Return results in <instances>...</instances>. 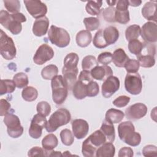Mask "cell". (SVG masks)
Returning a JSON list of instances; mask_svg holds the SVG:
<instances>
[{
    "label": "cell",
    "instance_id": "6da1fadb",
    "mask_svg": "<svg viewBox=\"0 0 157 157\" xmlns=\"http://www.w3.org/2000/svg\"><path fill=\"white\" fill-rule=\"evenodd\" d=\"M118 136L125 144L137 147L141 142L140 134L135 131V128L131 121H124L120 123L118 126Z\"/></svg>",
    "mask_w": 157,
    "mask_h": 157
},
{
    "label": "cell",
    "instance_id": "7a4b0ae2",
    "mask_svg": "<svg viewBox=\"0 0 157 157\" xmlns=\"http://www.w3.org/2000/svg\"><path fill=\"white\" fill-rule=\"evenodd\" d=\"M71 119V115L69 111L65 108H60L52 114L45 128L48 132H54L59 127L67 124Z\"/></svg>",
    "mask_w": 157,
    "mask_h": 157
},
{
    "label": "cell",
    "instance_id": "3957f363",
    "mask_svg": "<svg viewBox=\"0 0 157 157\" xmlns=\"http://www.w3.org/2000/svg\"><path fill=\"white\" fill-rule=\"evenodd\" d=\"M51 80L52 99L56 104L61 105L66 101L67 98L68 89L64 83L62 75H57Z\"/></svg>",
    "mask_w": 157,
    "mask_h": 157
},
{
    "label": "cell",
    "instance_id": "277c9868",
    "mask_svg": "<svg viewBox=\"0 0 157 157\" xmlns=\"http://www.w3.org/2000/svg\"><path fill=\"white\" fill-rule=\"evenodd\" d=\"M48 37L52 44L59 47H67L70 43V36L68 32L61 28L52 25L48 32Z\"/></svg>",
    "mask_w": 157,
    "mask_h": 157
},
{
    "label": "cell",
    "instance_id": "5b68a950",
    "mask_svg": "<svg viewBox=\"0 0 157 157\" xmlns=\"http://www.w3.org/2000/svg\"><path fill=\"white\" fill-rule=\"evenodd\" d=\"M0 53L6 60H11L15 58L17 50L13 39L1 29Z\"/></svg>",
    "mask_w": 157,
    "mask_h": 157
},
{
    "label": "cell",
    "instance_id": "8992f818",
    "mask_svg": "<svg viewBox=\"0 0 157 157\" xmlns=\"http://www.w3.org/2000/svg\"><path fill=\"white\" fill-rule=\"evenodd\" d=\"M4 123L7 126L8 135L12 138H18L23 132V128L21 126L19 118L12 113H7L4 118Z\"/></svg>",
    "mask_w": 157,
    "mask_h": 157
},
{
    "label": "cell",
    "instance_id": "52a82bcc",
    "mask_svg": "<svg viewBox=\"0 0 157 157\" xmlns=\"http://www.w3.org/2000/svg\"><path fill=\"white\" fill-rule=\"evenodd\" d=\"M0 23L2 26L9 30L12 34L17 35L22 30L20 22L13 18L9 12L1 10L0 12Z\"/></svg>",
    "mask_w": 157,
    "mask_h": 157
},
{
    "label": "cell",
    "instance_id": "ba28073f",
    "mask_svg": "<svg viewBox=\"0 0 157 157\" xmlns=\"http://www.w3.org/2000/svg\"><path fill=\"white\" fill-rule=\"evenodd\" d=\"M124 88L132 95L139 94L142 89V81L139 74L128 73L124 79Z\"/></svg>",
    "mask_w": 157,
    "mask_h": 157
},
{
    "label": "cell",
    "instance_id": "9c48e42d",
    "mask_svg": "<svg viewBox=\"0 0 157 157\" xmlns=\"http://www.w3.org/2000/svg\"><path fill=\"white\" fill-rule=\"evenodd\" d=\"M28 12L34 18H39L47 12L46 4L39 0H25L23 1Z\"/></svg>",
    "mask_w": 157,
    "mask_h": 157
},
{
    "label": "cell",
    "instance_id": "30bf717a",
    "mask_svg": "<svg viewBox=\"0 0 157 157\" xmlns=\"http://www.w3.org/2000/svg\"><path fill=\"white\" fill-rule=\"evenodd\" d=\"M45 117L37 113L34 115L29 128V134L33 139H39L42 133V129L45 128L47 124Z\"/></svg>",
    "mask_w": 157,
    "mask_h": 157
},
{
    "label": "cell",
    "instance_id": "8fae6325",
    "mask_svg": "<svg viewBox=\"0 0 157 157\" xmlns=\"http://www.w3.org/2000/svg\"><path fill=\"white\" fill-rule=\"evenodd\" d=\"M54 54L53 48L47 44H44L40 45L36 50L33 56V61L37 65H42L52 59Z\"/></svg>",
    "mask_w": 157,
    "mask_h": 157
},
{
    "label": "cell",
    "instance_id": "7c38bea8",
    "mask_svg": "<svg viewBox=\"0 0 157 157\" xmlns=\"http://www.w3.org/2000/svg\"><path fill=\"white\" fill-rule=\"evenodd\" d=\"M140 34L146 43H155L157 41L156 23L153 21L146 22L140 28Z\"/></svg>",
    "mask_w": 157,
    "mask_h": 157
},
{
    "label": "cell",
    "instance_id": "4fadbf2b",
    "mask_svg": "<svg viewBox=\"0 0 157 157\" xmlns=\"http://www.w3.org/2000/svg\"><path fill=\"white\" fill-rule=\"evenodd\" d=\"M120 80L115 76H110L103 82L101 87L102 94L105 98H109L120 88Z\"/></svg>",
    "mask_w": 157,
    "mask_h": 157
},
{
    "label": "cell",
    "instance_id": "5bb4252c",
    "mask_svg": "<svg viewBox=\"0 0 157 157\" xmlns=\"http://www.w3.org/2000/svg\"><path fill=\"white\" fill-rule=\"evenodd\" d=\"M147 107L143 103H136L126 109V118L131 120H137L143 118L147 113Z\"/></svg>",
    "mask_w": 157,
    "mask_h": 157
},
{
    "label": "cell",
    "instance_id": "9a60e30c",
    "mask_svg": "<svg viewBox=\"0 0 157 157\" xmlns=\"http://www.w3.org/2000/svg\"><path fill=\"white\" fill-rule=\"evenodd\" d=\"M73 134L77 139L85 137L89 131V124L83 119H75L72 121Z\"/></svg>",
    "mask_w": 157,
    "mask_h": 157
},
{
    "label": "cell",
    "instance_id": "2e32d148",
    "mask_svg": "<svg viewBox=\"0 0 157 157\" xmlns=\"http://www.w3.org/2000/svg\"><path fill=\"white\" fill-rule=\"evenodd\" d=\"M79 58L75 53H69L64 58V66L62 69V72H78L77 64Z\"/></svg>",
    "mask_w": 157,
    "mask_h": 157
},
{
    "label": "cell",
    "instance_id": "e0dca14e",
    "mask_svg": "<svg viewBox=\"0 0 157 157\" xmlns=\"http://www.w3.org/2000/svg\"><path fill=\"white\" fill-rule=\"evenodd\" d=\"M91 75L93 79L98 80H105L112 76L113 71L111 67L107 65L97 66L90 71Z\"/></svg>",
    "mask_w": 157,
    "mask_h": 157
},
{
    "label": "cell",
    "instance_id": "ac0fdd59",
    "mask_svg": "<svg viewBox=\"0 0 157 157\" xmlns=\"http://www.w3.org/2000/svg\"><path fill=\"white\" fill-rule=\"evenodd\" d=\"M49 26V20L44 16L35 20L33 26V33L37 36L40 37L46 34Z\"/></svg>",
    "mask_w": 157,
    "mask_h": 157
},
{
    "label": "cell",
    "instance_id": "d6986e66",
    "mask_svg": "<svg viewBox=\"0 0 157 157\" xmlns=\"http://www.w3.org/2000/svg\"><path fill=\"white\" fill-rule=\"evenodd\" d=\"M143 17L149 21L156 23V1H150L146 2L142 9Z\"/></svg>",
    "mask_w": 157,
    "mask_h": 157
},
{
    "label": "cell",
    "instance_id": "ffe728a7",
    "mask_svg": "<svg viewBox=\"0 0 157 157\" xmlns=\"http://www.w3.org/2000/svg\"><path fill=\"white\" fill-rule=\"evenodd\" d=\"M115 153V148L112 142H105L98 148L95 156L96 157H113Z\"/></svg>",
    "mask_w": 157,
    "mask_h": 157
},
{
    "label": "cell",
    "instance_id": "44dd1931",
    "mask_svg": "<svg viewBox=\"0 0 157 157\" xmlns=\"http://www.w3.org/2000/svg\"><path fill=\"white\" fill-rule=\"evenodd\" d=\"M103 36L108 45L115 44L119 38V31L114 26H109L103 30Z\"/></svg>",
    "mask_w": 157,
    "mask_h": 157
},
{
    "label": "cell",
    "instance_id": "7402d4cb",
    "mask_svg": "<svg viewBox=\"0 0 157 157\" xmlns=\"http://www.w3.org/2000/svg\"><path fill=\"white\" fill-rule=\"evenodd\" d=\"M129 59L124 50L121 48L115 50L112 54V61L118 67H124Z\"/></svg>",
    "mask_w": 157,
    "mask_h": 157
},
{
    "label": "cell",
    "instance_id": "603a6c76",
    "mask_svg": "<svg viewBox=\"0 0 157 157\" xmlns=\"http://www.w3.org/2000/svg\"><path fill=\"white\" fill-rule=\"evenodd\" d=\"M58 140L56 136L53 134H48L45 136L42 140V145L45 150V156L46 153L53 150L57 147Z\"/></svg>",
    "mask_w": 157,
    "mask_h": 157
},
{
    "label": "cell",
    "instance_id": "cb8c5ba5",
    "mask_svg": "<svg viewBox=\"0 0 157 157\" xmlns=\"http://www.w3.org/2000/svg\"><path fill=\"white\" fill-rule=\"evenodd\" d=\"M124 113L123 111L115 109H110L105 113V120L112 124L121 122L123 119Z\"/></svg>",
    "mask_w": 157,
    "mask_h": 157
},
{
    "label": "cell",
    "instance_id": "d4e9b609",
    "mask_svg": "<svg viewBox=\"0 0 157 157\" xmlns=\"http://www.w3.org/2000/svg\"><path fill=\"white\" fill-rule=\"evenodd\" d=\"M92 40L91 33L87 30H81L77 33L75 37L77 44L80 47H86L88 46Z\"/></svg>",
    "mask_w": 157,
    "mask_h": 157
},
{
    "label": "cell",
    "instance_id": "484cf974",
    "mask_svg": "<svg viewBox=\"0 0 157 157\" xmlns=\"http://www.w3.org/2000/svg\"><path fill=\"white\" fill-rule=\"evenodd\" d=\"M100 130L105 135L107 142H113L115 140V133L113 124L104 120L102 123Z\"/></svg>",
    "mask_w": 157,
    "mask_h": 157
},
{
    "label": "cell",
    "instance_id": "4316f807",
    "mask_svg": "<svg viewBox=\"0 0 157 157\" xmlns=\"http://www.w3.org/2000/svg\"><path fill=\"white\" fill-rule=\"evenodd\" d=\"M72 93L74 96L77 99L81 100L85 99L87 96L86 83L78 80L72 88Z\"/></svg>",
    "mask_w": 157,
    "mask_h": 157
},
{
    "label": "cell",
    "instance_id": "83f0119b",
    "mask_svg": "<svg viewBox=\"0 0 157 157\" xmlns=\"http://www.w3.org/2000/svg\"><path fill=\"white\" fill-rule=\"evenodd\" d=\"M88 139L93 146L97 148V149L101 145L107 142V139L105 135L100 129L95 131L88 137Z\"/></svg>",
    "mask_w": 157,
    "mask_h": 157
},
{
    "label": "cell",
    "instance_id": "f1b7e54d",
    "mask_svg": "<svg viewBox=\"0 0 157 157\" xmlns=\"http://www.w3.org/2000/svg\"><path fill=\"white\" fill-rule=\"evenodd\" d=\"M102 4V1H89L85 6L86 11L91 15H98L100 13Z\"/></svg>",
    "mask_w": 157,
    "mask_h": 157
},
{
    "label": "cell",
    "instance_id": "f546056e",
    "mask_svg": "<svg viewBox=\"0 0 157 157\" xmlns=\"http://www.w3.org/2000/svg\"><path fill=\"white\" fill-rule=\"evenodd\" d=\"M58 73V67L55 64H49L41 71V75L45 80H52Z\"/></svg>",
    "mask_w": 157,
    "mask_h": 157
},
{
    "label": "cell",
    "instance_id": "4dcf8cb0",
    "mask_svg": "<svg viewBox=\"0 0 157 157\" xmlns=\"http://www.w3.org/2000/svg\"><path fill=\"white\" fill-rule=\"evenodd\" d=\"M140 35V27L137 25L129 26L125 31V37L128 41L137 39Z\"/></svg>",
    "mask_w": 157,
    "mask_h": 157
},
{
    "label": "cell",
    "instance_id": "1f68e13d",
    "mask_svg": "<svg viewBox=\"0 0 157 157\" xmlns=\"http://www.w3.org/2000/svg\"><path fill=\"white\" fill-rule=\"evenodd\" d=\"M21 96L25 101L32 102L37 99L38 96V91L33 86H26L23 90Z\"/></svg>",
    "mask_w": 157,
    "mask_h": 157
},
{
    "label": "cell",
    "instance_id": "d6a6232c",
    "mask_svg": "<svg viewBox=\"0 0 157 157\" xmlns=\"http://www.w3.org/2000/svg\"><path fill=\"white\" fill-rule=\"evenodd\" d=\"M82 153L85 157H94L96 155L97 148L93 146L86 138L82 143Z\"/></svg>",
    "mask_w": 157,
    "mask_h": 157
},
{
    "label": "cell",
    "instance_id": "836d02e7",
    "mask_svg": "<svg viewBox=\"0 0 157 157\" xmlns=\"http://www.w3.org/2000/svg\"><path fill=\"white\" fill-rule=\"evenodd\" d=\"M139 65L142 67L149 68L153 67L155 64V56L151 55H140L137 56Z\"/></svg>",
    "mask_w": 157,
    "mask_h": 157
},
{
    "label": "cell",
    "instance_id": "e575fe53",
    "mask_svg": "<svg viewBox=\"0 0 157 157\" xmlns=\"http://www.w3.org/2000/svg\"><path fill=\"white\" fill-rule=\"evenodd\" d=\"M15 83L13 80L9 79H2L1 81L0 94L3 95L7 93H12L15 90Z\"/></svg>",
    "mask_w": 157,
    "mask_h": 157
},
{
    "label": "cell",
    "instance_id": "d590c367",
    "mask_svg": "<svg viewBox=\"0 0 157 157\" xmlns=\"http://www.w3.org/2000/svg\"><path fill=\"white\" fill-rule=\"evenodd\" d=\"M64 83L68 90H72L74 84L77 82V76L78 72H66L63 73Z\"/></svg>",
    "mask_w": 157,
    "mask_h": 157
},
{
    "label": "cell",
    "instance_id": "8d00e7d4",
    "mask_svg": "<svg viewBox=\"0 0 157 157\" xmlns=\"http://www.w3.org/2000/svg\"><path fill=\"white\" fill-rule=\"evenodd\" d=\"M13 80L15 85L18 88H25L29 83L28 75L23 72H18L13 77Z\"/></svg>",
    "mask_w": 157,
    "mask_h": 157
},
{
    "label": "cell",
    "instance_id": "74e56055",
    "mask_svg": "<svg viewBox=\"0 0 157 157\" xmlns=\"http://www.w3.org/2000/svg\"><path fill=\"white\" fill-rule=\"evenodd\" d=\"M97 66H98V61L93 55H87L82 59V67L83 70L91 71Z\"/></svg>",
    "mask_w": 157,
    "mask_h": 157
},
{
    "label": "cell",
    "instance_id": "f35d334b",
    "mask_svg": "<svg viewBox=\"0 0 157 157\" xmlns=\"http://www.w3.org/2000/svg\"><path fill=\"white\" fill-rule=\"evenodd\" d=\"M130 20L128 10H117L115 9V21L119 23L126 25Z\"/></svg>",
    "mask_w": 157,
    "mask_h": 157
},
{
    "label": "cell",
    "instance_id": "ab89813d",
    "mask_svg": "<svg viewBox=\"0 0 157 157\" xmlns=\"http://www.w3.org/2000/svg\"><path fill=\"white\" fill-rule=\"evenodd\" d=\"M144 47V44L137 39L131 40L128 44V49L129 52L137 56L141 55Z\"/></svg>",
    "mask_w": 157,
    "mask_h": 157
},
{
    "label": "cell",
    "instance_id": "60d3db41",
    "mask_svg": "<svg viewBox=\"0 0 157 157\" xmlns=\"http://www.w3.org/2000/svg\"><path fill=\"white\" fill-rule=\"evenodd\" d=\"M83 21L86 29L88 31H95L98 29L100 26L99 20L96 17H86Z\"/></svg>",
    "mask_w": 157,
    "mask_h": 157
},
{
    "label": "cell",
    "instance_id": "b9f144b4",
    "mask_svg": "<svg viewBox=\"0 0 157 157\" xmlns=\"http://www.w3.org/2000/svg\"><path fill=\"white\" fill-rule=\"evenodd\" d=\"M72 132L68 129H64L60 132L61 140L64 145L70 146L74 141V137Z\"/></svg>",
    "mask_w": 157,
    "mask_h": 157
},
{
    "label": "cell",
    "instance_id": "7bdbcfd3",
    "mask_svg": "<svg viewBox=\"0 0 157 157\" xmlns=\"http://www.w3.org/2000/svg\"><path fill=\"white\" fill-rule=\"evenodd\" d=\"M93 43L94 47L98 48H104L108 46L103 36V29H99L93 37Z\"/></svg>",
    "mask_w": 157,
    "mask_h": 157
},
{
    "label": "cell",
    "instance_id": "ee69618b",
    "mask_svg": "<svg viewBox=\"0 0 157 157\" xmlns=\"http://www.w3.org/2000/svg\"><path fill=\"white\" fill-rule=\"evenodd\" d=\"M3 2L7 12L15 13H18L20 9L21 6L18 0H4Z\"/></svg>",
    "mask_w": 157,
    "mask_h": 157
},
{
    "label": "cell",
    "instance_id": "f6af8a7d",
    "mask_svg": "<svg viewBox=\"0 0 157 157\" xmlns=\"http://www.w3.org/2000/svg\"><path fill=\"white\" fill-rule=\"evenodd\" d=\"M99 92V85L96 82L91 80L86 84V94L88 97H94Z\"/></svg>",
    "mask_w": 157,
    "mask_h": 157
},
{
    "label": "cell",
    "instance_id": "bcb514c9",
    "mask_svg": "<svg viewBox=\"0 0 157 157\" xmlns=\"http://www.w3.org/2000/svg\"><path fill=\"white\" fill-rule=\"evenodd\" d=\"M36 110L38 113L46 117L49 115L51 112V106L47 102L41 101L37 104Z\"/></svg>",
    "mask_w": 157,
    "mask_h": 157
},
{
    "label": "cell",
    "instance_id": "7dc6e473",
    "mask_svg": "<svg viewBox=\"0 0 157 157\" xmlns=\"http://www.w3.org/2000/svg\"><path fill=\"white\" fill-rule=\"evenodd\" d=\"M124 67L128 73H136L139 69L140 65L137 60L129 59Z\"/></svg>",
    "mask_w": 157,
    "mask_h": 157
},
{
    "label": "cell",
    "instance_id": "c3c4849f",
    "mask_svg": "<svg viewBox=\"0 0 157 157\" xmlns=\"http://www.w3.org/2000/svg\"><path fill=\"white\" fill-rule=\"evenodd\" d=\"M115 8L114 7H109L102 10V16L104 20L108 22H115Z\"/></svg>",
    "mask_w": 157,
    "mask_h": 157
},
{
    "label": "cell",
    "instance_id": "681fc988",
    "mask_svg": "<svg viewBox=\"0 0 157 157\" xmlns=\"http://www.w3.org/2000/svg\"><path fill=\"white\" fill-rule=\"evenodd\" d=\"M98 63L102 65H107L112 61V54L110 52H102L98 56Z\"/></svg>",
    "mask_w": 157,
    "mask_h": 157
},
{
    "label": "cell",
    "instance_id": "f907efd6",
    "mask_svg": "<svg viewBox=\"0 0 157 157\" xmlns=\"http://www.w3.org/2000/svg\"><path fill=\"white\" fill-rule=\"evenodd\" d=\"M142 154L145 157L157 156V148L153 145H145L142 149Z\"/></svg>",
    "mask_w": 157,
    "mask_h": 157
},
{
    "label": "cell",
    "instance_id": "816d5d0a",
    "mask_svg": "<svg viewBox=\"0 0 157 157\" xmlns=\"http://www.w3.org/2000/svg\"><path fill=\"white\" fill-rule=\"evenodd\" d=\"M130 101V98L129 96L122 95L117 98L113 101V104L117 107H123L128 105Z\"/></svg>",
    "mask_w": 157,
    "mask_h": 157
},
{
    "label": "cell",
    "instance_id": "f5cc1de1",
    "mask_svg": "<svg viewBox=\"0 0 157 157\" xmlns=\"http://www.w3.org/2000/svg\"><path fill=\"white\" fill-rule=\"evenodd\" d=\"M10 107V104L6 99H1L0 100V115L2 117L8 113Z\"/></svg>",
    "mask_w": 157,
    "mask_h": 157
},
{
    "label": "cell",
    "instance_id": "db71d44e",
    "mask_svg": "<svg viewBox=\"0 0 157 157\" xmlns=\"http://www.w3.org/2000/svg\"><path fill=\"white\" fill-rule=\"evenodd\" d=\"M28 155L29 156H45V153L44 148L42 149L39 147H34L29 150Z\"/></svg>",
    "mask_w": 157,
    "mask_h": 157
},
{
    "label": "cell",
    "instance_id": "11a10c76",
    "mask_svg": "<svg viewBox=\"0 0 157 157\" xmlns=\"http://www.w3.org/2000/svg\"><path fill=\"white\" fill-rule=\"evenodd\" d=\"M78 80L82 81L85 83L89 82L93 80V77L91 75L90 71L86 70H83L82 71H81L78 76Z\"/></svg>",
    "mask_w": 157,
    "mask_h": 157
},
{
    "label": "cell",
    "instance_id": "9f6ffc18",
    "mask_svg": "<svg viewBox=\"0 0 157 157\" xmlns=\"http://www.w3.org/2000/svg\"><path fill=\"white\" fill-rule=\"evenodd\" d=\"M134 155L133 150L131 147H124L120 149L118 156L119 157H132Z\"/></svg>",
    "mask_w": 157,
    "mask_h": 157
},
{
    "label": "cell",
    "instance_id": "6f0895ef",
    "mask_svg": "<svg viewBox=\"0 0 157 157\" xmlns=\"http://www.w3.org/2000/svg\"><path fill=\"white\" fill-rule=\"evenodd\" d=\"M116 9L117 10H128L129 2L128 0L117 1Z\"/></svg>",
    "mask_w": 157,
    "mask_h": 157
},
{
    "label": "cell",
    "instance_id": "680465c9",
    "mask_svg": "<svg viewBox=\"0 0 157 157\" xmlns=\"http://www.w3.org/2000/svg\"><path fill=\"white\" fill-rule=\"evenodd\" d=\"M11 15H12V17L13 18H15V20H17V21L20 22L21 23H24V22H25L26 21V17L22 13L18 12V13H12Z\"/></svg>",
    "mask_w": 157,
    "mask_h": 157
},
{
    "label": "cell",
    "instance_id": "91938a15",
    "mask_svg": "<svg viewBox=\"0 0 157 157\" xmlns=\"http://www.w3.org/2000/svg\"><path fill=\"white\" fill-rule=\"evenodd\" d=\"M62 156V154L61 153V151H58L52 150L46 153V156Z\"/></svg>",
    "mask_w": 157,
    "mask_h": 157
},
{
    "label": "cell",
    "instance_id": "94428289",
    "mask_svg": "<svg viewBox=\"0 0 157 157\" xmlns=\"http://www.w3.org/2000/svg\"><path fill=\"white\" fill-rule=\"evenodd\" d=\"M128 2H129V6H131L132 7H137L141 4L142 1L140 0H130V1H128Z\"/></svg>",
    "mask_w": 157,
    "mask_h": 157
},
{
    "label": "cell",
    "instance_id": "6125c7cd",
    "mask_svg": "<svg viewBox=\"0 0 157 157\" xmlns=\"http://www.w3.org/2000/svg\"><path fill=\"white\" fill-rule=\"evenodd\" d=\"M106 2L109 5V7H113L117 3V1H107Z\"/></svg>",
    "mask_w": 157,
    "mask_h": 157
}]
</instances>
